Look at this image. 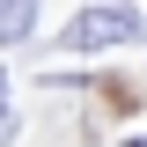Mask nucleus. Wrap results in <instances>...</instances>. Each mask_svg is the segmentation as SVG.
Listing matches in <instances>:
<instances>
[{
  "label": "nucleus",
  "instance_id": "f257e3e1",
  "mask_svg": "<svg viewBox=\"0 0 147 147\" xmlns=\"http://www.w3.org/2000/svg\"><path fill=\"white\" fill-rule=\"evenodd\" d=\"M147 30V15L132 7H81V15L59 30V52H96V44H132Z\"/></svg>",
  "mask_w": 147,
  "mask_h": 147
},
{
  "label": "nucleus",
  "instance_id": "f03ea898",
  "mask_svg": "<svg viewBox=\"0 0 147 147\" xmlns=\"http://www.w3.org/2000/svg\"><path fill=\"white\" fill-rule=\"evenodd\" d=\"M37 30V0H0V44H22Z\"/></svg>",
  "mask_w": 147,
  "mask_h": 147
},
{
  "label": "nucleus",
  "instance_id": "7ed1b4c3",
  "mask_svg": "<svg viewBox=\"0 0 147 147\" xmlns=\"http://www.w3.org/2000/svg\"><path fill=\"white\" fill-rule=\"evenodd\" d=\"M0 118H7V74H0Z\"/></svg>",
  "mask_w": 147,
  "mask_h": 147
},
{
  "label": "nucleus",
  "instance_id": "20e7f679",
  "mask_svg": "<svg viewBox=\"0 0 147 147\" xmlns=\"http://www.w3.org/2000/svg\"><path fill=\"white\" fill-rule=\"evenodd\" d=\"M125 147H147V132H140V140H125Z\"/></svg>",
  "mask_w": 147,
  "mask_h": 147
}]
</instances>
